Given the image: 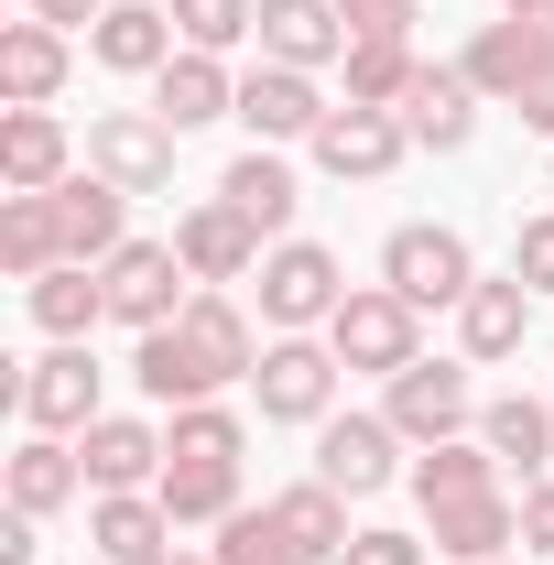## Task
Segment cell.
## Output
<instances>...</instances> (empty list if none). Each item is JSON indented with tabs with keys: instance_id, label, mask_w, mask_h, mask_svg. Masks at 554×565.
Instances as JSON below:
<instances>
[{
	"instance_id": "cell-1",
	"label": "cell",
	"mask_w": 554,
	"mask_h": 565,
	"mask_svg": "<svg viewBox=\"0 0 554 565\" xmlns=\"http://www.w3.org/2000/svg\"><path fill=\"white\" fill-rule=\"evenodd\" d=\"M141 392L152 403H207V392H228V381H251L262 370V349H251V316L228 305V294H196L174 327H152L141 338Z\"/></svg>"
},
{
	"instance_id": "cell-2",
	"label": "cell",
	"mask_w": 554,
	"mask_h": 565,
	"mask_svg": "<svg viewBox=\"0 0 554 565\" xmlns=\"http://www.w3.org/2000/svg\"><path fill=\"white\" fill-rule=\"evenodd\" d=\"M327 349H338V370L403 381V370H414V305H403L392 282H348V305L327 316Z\"/></svg>"
},
{
	"instance_id": "cell-3",
	"label": "cell",
	"mask_w": 554,
	"mask_h": 565,
	"mask_svg": "<svg viewBox=\"0 0 554 565\" xmlns=\"http://www.w3.org/2000/svg\"><path fill=\"white\" fill-rule=\"evenodd\" d=\"M98 282H109V316L141 327V338L174 327V316L196 305V294H185V282H196V273H185V250H163V239H120V250L98 262Z\"/></svg>"
},
{
	"instance_id": "cell-4",
	"label": "cell",
	"mask_w": 554,
	"mask_h": 565,
	"mask_svg": "<svg viewBox=\"0 0 554 565\" xmlns=\"http://www.w3.org/2000/svg\"><path fill=\"white\" fill-rule=\"evenodd\" d=\"M174 120H152V109H98L87 120V174H109V185H131V196H163L174 185Z\"/></svg>"
},
{
	"instance_id": "cell-5",
	"label": "cell",
	"mask_w": 554,
	"mask_h": 565,
	"mask_svg": "<svg viewBox=\"0 0 554 565\" xmlns=\"http://www.w3.org/2000/svg\"><path fill=\"white\" fill-rule=\"evenodd\" d=\"M381 282L403 294V305H468V282H479V262H468V239L457 228H392V250H381Z\"/></svg>"
},
{
	"instance_id": "cell-6",
	"label": "cell",
	"mask_w": 554,
	"mask_h": 565,
	"mask_svg": "<svg viewBox=\"0 0 554 565\" xmlns=\"http://www.w3.org/2000/svg\"><path fill=\"white\" fill-rule=\"evenodd\" d=\"M22 424L33 435H87L98 424V359H87V338H55L22 370Z\"/></svg>"
},
{
	"instance_id": "cell-7",
	"label": "cell",
	"mask_w": 554,
	"mask_h": 565,
	"mask_svg": "<svg viewBox=\"0 0 554 565\" xmlns=\"http://www.w3.org/2000/svg\"><path fill=\"white\" fill-rule=\"evenodd\" d=\"M251 392H262V424H327V403H338V349L273 338L262 370H251Z\"/></svg>"
},
{
	"instance_id": "cell-8",
	"label": "cell",
	"mask_w": 554,
	"mask_h": 565,
	"mask_svg": "<svg viewBox=\"0 0 554 565\" xmlns=\"http://www.w3.org/2000/svg\"><path fill=\"white\" fill-rule=\"evenodd\" d=\"M348 305V282H338V262L316 250V239H283L273 262H262V316H273L283 338H305V327H327Z\"/></svg>"
},
{
	"instance_id": "cell-9",
	"label": "cell",
	"mask_w": 554,
	"mask_h": 565,
	"mask_svg": "<svg viewBox=\"0 0 554 565\" xmlns=\"http://www.w3.org/2000/svg\"><path fill=\"white\" fill-rule=\"evenodd\" d=\"M392 468H403V435H392V414H338L327 435H316V479L348 500L392 490Z\"/></svg>"
},
{
	"instance_id": "cell-10",
	"label": "cell",
	"mask_w": 554,
	"mask_h": 565,
	"mask_svg": "<svg viewBox=\"0 0 554 565\" xmlns=\"http://www.w3.org/2000/svg\"><path fill=\"white\" fill-rule=\"evenodd\" d=\"M381 414H392V435H403V446H446V435H468V414H479V403H468V370L414 359V370L392 381V403H381Z\"/></svg>"
},
{
	"instance_id": "cell-11",
	"label": "cell",
	"mask_w": 554,
	"mask_h": 565,
	"mask_svg": "<svg viewBox=\"0 0 554 565\" xmlns=\"http://www.w3.org/2000/svg\"><path fill=\"white\" fill-rule=\"evenodd\" d=\"M403 152H414L403 109H327V131H316V163H327L338 185H370V174H392Z\"/></svg>"
},
{
	"instance_id": "cell-12",
	"label": "cell",
	"mask_w": 554,
	"mask_h": 565,
	"mask_svg": "<svg viewBox=\"0 0 554 565\" xmlns=\"http://www.w3.org/2000/svg\"><path fill=\"white\" fill-rule=\"evenodd\" d=\"M87 55L109 76H163L174 66V11H163V0H109V11L87 22Z\"/></svg>"
},
{
	"instance_id": "cell-13",
	"label": "cell",
	"mask_w": 554,
	"mask_h": 565,
	"mask_svg": "<svg viewBox=\"0 0 554 565\" xmlns=\"http://www.w3.org/2000/svg\"><path fill=\"white\" fill-rule=\"evenodd\" d=\"M239 120H251V141H316L327 131V98H316L305 66H251L239 76Z\"/></svg>"
},
{
	"instance_id": "cell-14",
	"label": "cell",
	"mask_w": 554,
	"mask_h": 565,
	"mask_svg": "<svg viewBox=\"0 0 554 565\" xmlns=\"http://www.w3.org/2000/svg\"><path fill=\"white\" fill-rule=\"evenodd\" d=\"M262 66H348V22L338 0H262Z\"/></svg>"
},
{
	"instance_id": "cell-15",
	"label": "cell",
	"mask_w": 554,
	"mask_h": 565,
	"mask_svg": "<svg viewBox=\"0 0 554 565\" xmlns=\"http://www.w3.org/2000/svg\"><path fill=\"white\" fill-rule=\"evenodd\" d=\"M174 250H185V273L196 282H239L262 273V228L228 207V196H207V207H185V228H174Z\"/></svg>"
},
{
	"instance_id": "cell-16",
	"label": "cell",
	"mask_w": 554,
	"mask_h": 565,
	"mask_svg": "<svg viewBox=\"0 0 554 565\" xmlns=\"http://www.w3.org/2000/svg\"><path fill=\"white\" fill-rule=\"evenodd\" d=\"M87 544H98L109 565H163V555H174V511H163V500H141V490H98Z\"/></svg>"
},
{
	"instance_id": "cell-17",
	"label": "cell",
	"mask_w": 554,
	"mask_h": 565,
	"mask_svg": "<svg viewBox=\"0 0 554 565\" xmlns=\"http://www.w3.org/2000/svg\"><path fill=\"white\" fill-rule=\"evenodd\" d=\"M554 66V33L544 22H489L479 44H468V87H479V98H522V87H533V76Z\"/></svg>"
},
{
	"instance_id": "cell-18",
	"label": "cell",
	"mask_w": 554,
	"mask_h": 565,
	"mask_svg": "<svg viewBox=\"0 0 554 565\" xmlns=\"http://www.w3.org/2000/svg\"><path fill=\"white\" fill-rule=\"evenodd\" d=\"M152 120H174V131H207V120H239V87H228V66L185 44L174 66L152 76Z\"/></svg>"
},
{
	"instance_id": "cell-19",
	"label": "cell",
	"mask_w": 554,
	"mask_h": 565,
	"mask_svg": "<svg viewBox=\"0 0 554 565\" xmlns=\"http://www.w3.org/2000/svg\"><path fill=\"white\" fill-rule=\"evenodd\" d=\"M120 207H131V185L66 174V185H55V239H66V262H109V250H120Z\"/></svg>"
},
{
	"instance_id": "cell-20",
	"label": "cell",
	"mask_w": 554,
	"mask_h": 565,
	"mask_svg": "<svg viewBox=\"0 0 554 565\" xmlns=\"http://www.w3.org/2000/svg\"><path fill=\"white\" fill-rule=\"evenodd\" d=\"M0 185H11V196H55V185H66V131H55V109H11V120H0Z\"/></svg>"
},
{
	"instance_id": "cell-21",
	"label": "cell",
	"mask_w": 554,
	"mask_h": 565,
	"mask_svg": "<svg viewBox=\"0 0 554 565\" xmlns=\"http://www.w3.org/2000/svg\"><path fill=\"white\" fill-rule=\"evenodd\" d=\"M273 522H283V544H294V565H338L359 533H348V490H327V479H305V490H283L273 500Z\"/></svg>"
},
{
	"instance_id": "cell-22",
	"label": "cell",
	"mask_w": 554,
	"mask_h": 565,
	"mask_svg": "<svg viewBox=\"0 0 554 565\" xmlns=\"http://www.w3.org/2000/svg\"><path fill=\"white\" fill-rule=\"evenodd\" d=\"M76 457H87V490H141V479H163V435L131 424V414H98Z\"/></svg>"
},
{
	"instance_id": "cell-23",
	"label": "cell",
	"mask_w": 554,
	"mask_h": 565,
	"mask_svg": "<svg viewBox=\"0 0 554 565\" xmlns=\"http://www.w3.org/2000/svg\"><path fill=\"white\" fill-rule=\"evenodd\" d=\"M424 522H435V555H457V565H500V544H522V511L500 490L446 500V511H424Z\"/></svg>"
},
{
	"instance_id": "cell-24",
	"label": "cell",
	"mask_w": 554,
	"mask_h": 565,
	"mask_svg": "<svg viewBox=\"0 0 554 565\" xmlns=\"http://www.w3.org/2000/svg\"><path fill=\"white\" fill-rule=\"evenodd\" d=\"M403 131H414L424 152H457V141L479 131V87H468L457 66H424L414 98H403Z\"/></svg>"
},
{
	"instance_id": "cell-25",
	"label": "cell",
	"mask_w": 554,
	"mask_h": 565,
	"mask_svg": "<svg viewBox=\"0 0 554 565\" xmlns=\"http://www.w3.org/2000/svg\"><path fill=\"white\" fill-rule=\"evenodd\" d=\"M55 87H66V33L55 22H11L0 33V98L11 109H44Z\"/></svg>"
},
{
	"instance_id": "cell-26",
	"label": "cell",
	"mask_w": 554,
	"mask_h": 565,
	"mask_svg": "<svg viewBox=\"0 0 554 565\" xmlns=\"http://www.w3.org/2000/svg\"><path fill=\"white\" fill-rule=\"evenodd\" d=\"M522 327H533V282H468V305H457V338H468V359H511L522 349Z\"/></svg>"
},
{
	"instance_id": "cell-27",
	"label": "cell",
	"mask_w": 554,
	"mask_h": 565,
	"mask_svg": "<svg viewBox=\"0 0 554 565\" xmlns=\"http://www.w3.org/2000/svg\"><path fill=\"white\" fill-rule=\"evenodd\" d=\"M217 196L251 217L262 239H283V228H294V174H283V152H273V141H251V152H239V163L217 174Z\"/></svg>"
},
{
	"instance_id": "cell-28",
	"label": "cell",
	"mask_w": 554,
	"mask_h": 565,
	"mask_svg": "<svg viewBox=\"0 0 554 565\" xmlns=\"http://www.w3.org/2000/svg\"><path fill=\"white\" fill-rule=\"evenodd\" d=\"M76 479H87V457H76L66 435H33V446H11V511H66L76 500Z\"/></svg>"
},
{
	"instance_id": "cell-29",
	"label": "cell",
	"mask_w": 554,
	"mask_h": 565,
	"mask_svg": "<svg viewBox=\"0 0 554 565\" xmlns=\"http://www.w3.org/2000/svg\"><path fill=\"white\" fill-rule=\"evenodd\" d=\"M66 262V239H55V196H0V273L11 282H44Z\"/></svg>"
},
{
	"instance_id": "cell-30",
	"label": "cell",
	"mask_w": 554,
	"mask_h": 565,
	"mask_svg": "<svg viewBox=\"0 0 554 565\" xmlns=\"http://www.w3.org/2000/svg\"><path fill=\"white\" fill-rule=\"evenodd\" d=\"M109 316V282H98V262H55V273L33 282V327L44 338H87Z\"/></svg>"
},
{
	"instance_id": "cell-31",
	"label": "cell",
	"mask_w": 554,
	"mask_h": 565,
	"mask_svg": "<svg viewBox=\"0 0 554 565\" xmlns=\"http://www.w3.org/2000/svg\"><path fill=\"white\" fill-rule=\"evenodd\" d=\"M479 490H500V457H489V446H468V435H446V446H424V457H414V500H424V511L479 500Z\"/></svg>"
},
{
	"instance_id": "cell-32",
	"label": "cell",
	"mask_w": 554,
	"mask_h": 565,
	"mask_svg": "<svg viewBox=\"0 0 554 565\" xmlns=\"http://www.w3.org/2000/svg\"><path fill=\"white\" fill-rule=\"evenodd\" d=\"M479 446L500 457V468H522V479H544V457H554V403H489L479 414Z\"/></svg>"
},
{
	"instance_id": "cell-33",
	"label": "cell",
	"mask_w": 554,
	"mask_h": 565,
	"mask_svg": "<svg viewBox=\"0 0 554 565\" xmlns=\"http://www.w3.org/2000/svg\"><path fill=\"white\" fill-rule=\"evenodd\" d=\"M152 500H163L174 522H228V511H239V468H207V457H163Z\"/></svg>"
},
{
	"instance_id": "cell-34",
	"label": "cell",
	"mask_w": 554,
	"mask_h": 565,
	"mask_svg": "<svg viewBox=\"0 0 554 565\" xmlns=\"http://www.w3.org/2000/svg\"><path fill=\"white\" fill-rule=\"evenodd\" d=\"M414 44L392 33V44H348V109H403L414 98Z\"/></svg>"
},
{
	"instance_id": "cell-35",
	"label": "cell",
	"mask_w": 554,
	"mask_h": 565,
	"mask_svg": "<svg viewBox=\"0 0 554 565\" xmlns=\"http://www.w3.org/2000/svg\"><path fill=\"white\" fill-rule=\"evenodd\" d=\"M163 11H174V33L196 55H228L239 33H262V0H163Z\"/></svg>"
},
{
	"instance_id": "cell-36",
	"label": "cell",
	"mask_w": 554,
	"mask_h": 565,
	"mask_svg": "<svg viewBox=\"0 0 554 565\" xmlns=\"http://www.w3.org/2000/svg\"><path fill=\"white\" fill-rule=\"evenodd\" d=\"M163 457H207V468H239V414H217V403H174V435H163Z\"/></svg>"
},
{
	"instance_id": "cell-37",
	"label": "cell",
	"mask_w": 554,
	"mask_h": 565,
	"mask_svg": "<svg viewBox=\"0 0 554 565\" xmlns=\"http://www.w3.org/2000/svg\"><path fill=\"white\" fill-rule=\"evenodd\" d=\"M217 565H294V544H283V522H273V500L217 522Z\"/></svg>"
},
{
	"instance_id": "cell-38",
	"label": "cell",
	"mask_w": 554,
	"mask_h": 565,
	"mask_svg": "<svg viewBox=\"0 0 554 565\" xmlns=\"http://www.w3.org/2000/svg\"><path fill=\"white\" fill-rule=\"evenodd\" d=\"M338 22H348V44H392L414 22V0H338Z\"/></svg>"
},
{
	"instance_id": "cell-39",
	"label": "cell",
	"mask_w": 554,
	"mask_h": 565,
	"mask_svg": "<svg viewBox=\"0 0 554 565\" xmlns=\"http://www.w3.org/2000/svg\"><path fill=\"white\" fill-rule=\"evenodd\" d=\"M511 273L533 282V294H554V217H533V228L511 239Z\"/></svg>"
},
{
	"instance_id": "cell-40",
	"label": "cell",
	"mask_w": 554,
	"mask_h": 565,
	"mask_svg": "<svg viewBox=\"0 0 554 565\" xmlns=\"http://www.w3.org/2000/svg\"><path fill=\"white\" fill-rule=\"evenodd\" d=\"M522 555H554V479L522 490Z\"/></svg>"
},
{
	"instance_id": "cell-41",
	"label": "cell",
	"mask_w": 554,
	"mask_h": 565,
	"mask_svg": "<svg viewBox=\"0 0 554 565\" xmlns=\"http://www.w3.org/2000/svg\"><path fill=\"white\" fill-rule=\"evenodd\" d=\"M338 565H424V544H414V533H359Z\"/></svg>"
},
{
	"instance_id": "cell-42",
	"label": "cell",
	"mask_w": 554,
	"mask_h": 565,
	"mask_svg": "<svg viewBox=\"0 0 554 565\" xmlns=\"http://www.w3.org/2000/svg\"><path fill=\"white\" fill-rule=\"evenodd\" d=\"M511 109H522V131H544V141H554V66L533 76V87H522V98H511Z\"/></svg>"
},
{
	"instance_id": "cell-43",
	"label": "cell",
	"mask_w": 554,
	"mask_h": 565,
	"mask_svg": "<svg viewBox=\"0 0 554 565\" xmlns=\"http://www.w3.org/2000/svg\"><path fill=\"white\" fill-rule=\"evenodd\" d=\"M109 0H33V22H55V33H76V22H98Z\"/></svg>"
},
{
	"instance_id": "cell-44",
	"label": "cell",
	"mask_w": 554,
	"mask_h": 565,
	"mask_svg": "<svg viewBox=\"0 0 554 565\" xmlns=\"http://www.w3.org/2000/svg\"><path fill=\"white\" fill-rule=\"evenodd\" d=\"M0 565H33V511H11V522H0Z\"/></svg>"
},
{
	"instance_id": "cell-45",
	"label": "cell",
	"mask_w": 554,
	"mask_h": 565,
	"mask_svg": "<svg viewBox=\"0 0 554 565\" xmlns=\"http://www.w3.org/2000/svg\"><path fill=\"white\" fill-rule=\"evenodd\" d=\"M511 22H544V33H554V0H511Z\"/></svg>"
},
{
	"instance_id": "cell-46",
	"label": "cell",
	"mask_w": 554,
	"mask_h": 565,
	"mask_svg": "<svg viewBox=\"0 0 554 565\" xmlns=\"http://www.w3.org/2000/svg\"><path fill=\"white\" fill-rule=\"evenodd\" d=\"M163 565H196V555H163ZM207 565H217V555H207Z\"/></svg>"
},
{
	"instance_id": "cell-47",
	"label": "cell",
	"mask_w": 554,
	"mask_h": 565,
	"mask_svg": "<svg viewBox=\"0 0 554 565\" xmlns=\"http://www.w3.org/2000/svg\"><path fill=\"white\" fill-rule=\"evenodd\" d=\"M500 565H511V555H500Z\"/></svg>"
}]
</instances>
